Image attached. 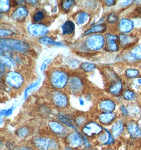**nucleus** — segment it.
Listing matches in <instances>:
<instances>
[{
    "label": "nucleus",
    "mask_w": 141,
    "mask_h": 150,
    "mask_svg": "<svg viewBox=\"0 0 141 150\" xmlns=\"http://www.w3.org/2000/svg\"><path fill=\"white\" fill-rule=\"evenodd\" d=\"M1 47L2 49H13L20 52H25L29 49V46L26 42L14 39H1Z\"/></svg>",
    "instance_id": "1"
},
{
    "label": "nucleus",
    "mask_w": 141,
    "mask_h": 150,
    "mask_svg": "<svg viewBox=\"0 0 141 150\" xmlns=\"http://www.w3.org/2000/svg\"><path fill=\"white\" fill-rule=\"evenodd\" d=\"M33 143L35 147L39 150H57L59 148L55 140L47 137H37Z\"/></svg>",
    "instance_id": "2"
},
{
    "label": "nucleus",
    "mask_w": 141,
    "mask_h": 150,
    "mask_svg": "<svg viewBox=\"0 0 141 150\" xmlns=\"http://www.w3.org/2000/svg\"><path fill=\"white\" fill-rule=\"evenodd\" d=\"M68 80V75L61 71H55L50 76V81L52 85L57 88H61L65 87Z\"/></svg>",
    "instance_id": "3"
},
{
    "label": "nucleus",
    "mask_w": 141,
    "mask_h": 150,
    "mask_svg": "<svg viewBox=\"0 0 141 150\" xmlns=\"http://www.w3.org/2000/svg\"><path fill=\"white\" fill-rule=\"evenodd\" d=\"M104 38L100 34H94L87 38L86 47L90 50H98L102 49L104 45Z\"/></svg>",
    "instance_id": "4"
},
{
    "label": "nucleus",
    "mask_w": 141,
    "mask_h": 150,
    "mask_svg": "<svg viewBox=\"0 0 141 150\" xmlns=\"http://www.w3.org/2000/svg\"><path fill=\"white\" fill-rule=\"evenodd\" d=\"M5 80L9 86L16 88H20L24 82L22 76L16 72L8 73L6 75Z\"/></svg>",
    "instance_id": "5"
},
{
    "label": "nucleus",
    "mask_w": 141,
    "mask_h": 150,
    "mask_svg": "<svg viewBox=\"0 0 141 150\" xmlns=\"http://www.w3.org/2000/svg\"><path fill=\"white\" fill-rule=\"evenodd\" d=\"M68 144L72 148H78L85 142V137L78 132L70 133L67 137Z\"/></svg>",
    "instance_id": "6"
},
{
    "label": "nucleus",
    "mask_w": 141,
    "mask_h": 150,
    "mask_svg": "<svg viewBox=\"0 0 141 150\" xmlns=\"http://www.w3.org/2000/svg\"><path fill=\"white\" fill-rule=\"evenodd\" d=\"M102 127L95 122H90L87 124L82 129L84 134L89 137H92L95 135L99 134L102 132Z\"/></svg>",
    "instance_id": "7"
},
{
    "label": "nucleus",
    "mask_w": 141,
    "mask_h": 150,
    "mask_svg": "<svg viewBox=\"0 0 141 150\" xmlns=\"http://www.w3.org/2000/svg\"><path fill=\"white\" fill-rule=\"evenodd\" d=\"M52 99L55 105L60 108H65L68 104V98L67 96L59 91H56L53 93Z\"/></svg>",
    "instance_id": "8"
},
{
    "label": "nucleus",
    "mask_w": 141,
    "mask_h": 150,
    "mask_svg": "<svg viewBox=\"0 0 141 150\" xmlns=\"http://www.w3.org/2000/svg\"><path fill=\"white\" fill-rule=\"evenodd\" d=\"M29 33L34 36H42L48 32L47 27L39 24H32L28 26Z\"/></svg>",
    "instance_id": "9"
},
{
    "label": "nucleus",
    "mask_w": 141,
    "mask_h": 150,
    "mask_svg": "<svg viewBox=\"0 0 141 150\" xmlns=\"http://www.w3.org/2000/svg\"><path fill=\"white\" fill-rule=\"evenodd\" d=\"M106 49L110 51H116L118 49L117 41L118 38L117 35H114L110 34L106 35Z\"/></svg>",
    "instance_id": "10"
},
{
    "label": "nucleus",
    "mask_w": 141,
    "mask_h": 150,
    "mask_svg": "<svg viewBox=\"0 0 141 150\" xmlns=\"http://www.w3.org/2000/svg\"><path fill=\"white\" fill-rule=\"evenodd\" d=\"M119 40L121 44L124 47L128 48L133 46L137 42V39L133 36H127L124 34H120Z\"/></svg>",
    "instance_id": "11"
},
{
    "label": "nucleus",
    "mask_w": 141,
    "mask_h": 150,
    "mask_svg": "<svg viewBox=\"0 0 141 150\" xmlns=\"http://www.w3.org/2000/svg\"><path fill=\"white\" fill-rule=\"evenodd\" d=\"M28 14V9L26 6H21L16 9L12 14L13 18L16 21H22L26 18Z\"/></svg>",
    "instance_id": "12"
},
{
    "label": "nucleus",
    "mask_w": 141,
    "mask_h": 150,
    "mask_svg": "<svg viewBox=\"0 0 141 150\" xmlns=\"http://www.w3.org/2000/svg\"><path fill=\"white\" fill-rule=\"evenodd\" d=\"M100 108L105 113H111L115 109V103L110 100H105L100 102Z\"/></svg>",
    "instance_id": "13"
},
{
    "label": "nucleus",
    "mask_w": 141,
    "mask_h": 150,
    "mask_svg": "<svg viewBox=\"0 0 141 150\" xmlns=\"http://www.w3.org/2000/svg\"><path fill=\"white\" fill-rule=\"evenodd\" d=\"M127 130L133 138H139L141 137V132L139 127L134 122H130L127 125Z\"/></svg>",
    "instance_id": "14"
},
{
    "label": "nucleus",
    "mask_w": 141,
    "mask_h": 150,
    "mask_svg": "<svg viewBox=\"0 0 141 150\" xmlns=\"http://www.w3.org/2000/svg\"><path fill=\"white\" fill-rule=\"evenodd\" d=\"M49 125L52 132H54L56 134H63V133H65L66 129L65 127L57 122L50 121L49 123Z\"/></svg>",
    "instance_id": "15"
},
{
    "label": "nucleus",
    "mask_w": 141,
    "mask_h": 150,
    "mask_svg": "<svg viewBox=\"0 0 141 150\" xmlns=\"http://www.w3.org/2000/svg\"><path fill=\"white\" fill-rule=\"evenodd\" d=\"M83 84L81 81L78 78H73L71 79L70 82V88L73 93H78L81 91Z\"/></svg>",
    "instance_id": "16"
},
{
    "label": "nucleus",
    "mask_w": 141,
    "mask_h": 150,
    "mask_svg": "<svg viewBox=\"0 0 141 150\" xmlns=\"http://www.w3.org/2000/svg\"><path fill=\"white\" fill-rule=\"evenodd\" d=\"M122 89V84L120 81H115L113 82L110 86V91L113 94L117 96L121 92Z\"/></svg>",
    "instance_id": "17"
},
{
    "label": "nucleus",
    "mask_w": 141,
    "mask_h": 150,
    "mask_svg": "<svg viewBox=\"0 0 141 150\" xmlns=\"http://www.w3.org/2000/svg\"><path fill=\"white\" fill-rule=\"evenodd\" d=\"M115 114L113 113H104L99 115V120L103 124H109L115 119Z\"/></svg>",
    "instance_id": "18"
},
{
    "label": "nucleus",
    "mask_w": 141,
    "mask_h": 150,
    "mask_svg": "<svg viewBox=\"0 0 141 150\" xmlns=\"http://www.w3.org/2000/svg\"><path fill=\"white\" fill-rule=\"evenodd\" d=\"M75 24L72 21H67L63 24L62 26L63 34H70L75 31Z\"/></svg>",
    "instance_id": "19"
},
{
    "label": "nucleus",
    "mask_w": 141,
    "mask_h": 150,
    "mask_svg": "<svg viewBox=\"0 0 141 150\" xmlns=\"http://www.w3.org/2000/svg\"><path fill=\"white\" fill-rule=\"evenodd\" d=\"M106 28L107 26L105 24H100L96 25L86 31L85 33V35H88L90 34L98 33V32H103L106 30Z\"/></svg>",
    "instance_id": "20"
},
{
    "label": "nucleus",
    "mask_w": 141,
    "mask_h": 150,
    "mask_svg": "<svg viewBox=\"0 0 141 150\" xmlns=\"http://www.w3.org/2000/svg\"><path fill=\"white\" fill-rule=\"evenodd\" d=\"M133 28V23L130 20L123 19L120 21V29L123 32H128Z\"/></svg>",
    "instance_id": "21"
},
{
    "label": "nucleus",
    "mask_w": 141,
    "mask_h": 150,
    "mask_svg": "<svg viewBox=\"0 0 141 150\" xmlns=\"http://www.w3.org/2000/svg\"><path fill=\"white\" fill-rule=\"evenodd\" d=\"M123 129V124L120 122H117L113 125L112 134L114 137H118L122 132Z\"/></svg>",
    "instance_id": "22"
},
{
    "label": "nucleus",
    "mask_w": 141,
    "mask_h": 150,
    "mask_svg": "<svg viewBox=\"0 0 141 150\" xmlns=\"http://www.w3.org/2000/svg\"><path fill=\"white\" fill-rule=\"evenodd\" d=\"M40 43L44 45H62V44L55 41L52 39L50 38L49 36H43L39 40Z\"/></svg>",
    "instance_id": "23"
},
{
    "label": "nucleus",
    "mask_w": 141,
    "mask_h": 150,
    "mask_svg": "<svg viewBox=\"0 0 141 150\" xmlns=\"http://www.w3.org/2000/svg\"><path fill=\"white\" fill-rule=\"evenodd\" d=\"M58 119L61 122H62L63 123L70 127L71 128H73V129L76 128V127L73 124V122L71 121V120L70 119H69L68 117H66L64 115H60V116H59Z\"/></svg>",
    "instance_id": "24"
},
{
    "label": "nucleus",
    "mask_w": 141,
    "mask_h": 150,
    "mask_svg": "<svg viewBox=\"0 0 141 150\" xmlns=\"http://www.w3.org/2000/svg\"><path fill=\"white\" fill-rule=\"evenodd\" d=\"M81 69L86 72H92L95 69V65L92 63L85 62L81 65Z\"/></svg>",
    "instance_id": "25"
},
{
    "label": "nucleus",
    "mask_w": 141,
    "mask_h": 150,
    "mask_svg": "<svg viewBox=\"0 0 141 150\" xmlns=\"http://www.w3.org/2000/svg\"><path fill=\"white\" fill-rule=\"evenodd\" d=\"M10 1H0V10L1 12H7L10 8Z\"/></svg>",
    "instance_id": "26"
},
{
    "label": "nucleus",
    "mask_w": 141,
    "mask_h": 150,
    "mask_svg": "<svg viewBox=\"0 0 141 150\" xmlns=\"http://www.w3.org/2000/svg\"><path fill=\"white\" fill-rule=\"evenodd\" d=\"M89 18V14L86 12H81L78 16V22L80 24H83Z\"/></svg>",
    "instance_id": "27"
},
{
    "label": "nucleus",
    "mask_w": 141,
    "mask_h": 150,
    "mask_svg": "<svg viewBox=\"0 0 141 150\" xmlns=\"http://www.w3.org/2000/svg\"><path fill=\"white\" fill-rule=\"evenodd\" d=\"M29 129H27L26 127H23L21 129H18V131L16 132V134L18 135L19 137L24 138V137H26V136L29 134Z\"/></svg>",
    "instance_id": "28"
},
{
    "label": "nucleus",
    "mask_w": 141,
    "mask_h": 150,
    "mask_svg": "<svg viewBox=\"0 0 141 150\" xmlns=\"http://www.w3.org/2000/svg\"><path fill=\"white\" fill-rule=\"evenodd\" d=\"M73 1L71 0H65L63 1L61 4V7L63 8V10L66 11L69 10L73 4Z\"/></svg>",
    "instance_id": "29"
},
{
    "label": "nucleus",
    "mask_w": 141,
    "mask_h": 150,
    "mask_svg": "<svg viewBox=\"0 0 141 150\" xmlns=\"http://www.w3.org/2000/svg\"><path fill=\"white\" fill-rule=\"evenodd\" d=\"M40 81V79H39L38 80L36 81L35 82L31 84L30 86H29L26 89L25 92H24V99L26 100L27 98V96L28 95V93H29V91L31 90L32 88H34L35 87H36L39 83Z\"/></svg>",
    "instance_id": "30"
},
{
    "label": "nucleus",
    "mask_w": 141,
    "mask_h": 150,
    "mask_svg": "<svg viewBox=\"0 0 141 150\" xmlns=\"http://www.w3.org/2000/svg\"><path fill=\"white\" fill-rule=\"evenodd\" d=\"M118 20V16L116 13L112 12L108 14L107 17V21L110 23H114Z\"/></svg>",
    "instance_id": "31"
},
{
    "label": "nucleus",
    "mask_w": 141,
    "mask_h": 150,
    "mask_svg": "<svg viewBox=\"0 0 141 150\" xmlns=\"http://www.w3.org/2000/svg\"><path fill=\"white\" fill-rule=\"evenodd\" d=\"M2 62L3 63L4 65H6L9 67H11L14 65V61H13V59H11L10 57H2Z\"/></svg>",
    "instance_id": "32"
},
{
    "label": "nucleus",
    "mask_w": 141,
    "mask_h": 150,
    "mask_svg": "<svg viewBox=\"0 0 141 150\" xmlns=\"http://www.w3.org/2000/svg\"><path fill=\"white\" fill-rule=\"evenodd\" d=\"M131 54L137 59H141V46H139L132 51Z\"/></svg>",
    "instance_id": "33"
},
{
    "label": "nucleus",
    "mask_w": 141,
    "mask_h": 150,
    "mask_svg": "<svg viewBox=\"0 0 141 150\" xmlns=\"http://www.w3.org/2000/svg\"><path fill=\"white\" fill-rule=\"evenodd\" d=\"M44 18V14L42 11H38L37 13L34 14L33 19L35 22H39Z\"/></svg>",
    "instance_id": "34"
},
{
    "label": "nucleus",
    "mask_w": 141,
    "mask_h": 150,
    "mask_svg": "<svg viewBox=\"0 0 141 150\" xmlns=\"http://www.w3.org/2000/svg\"><path fill=\"white\" fill-rule=\"evenodd\" d=\"M124 97L127 100H132L135 98V95L130 91H127L124 93Z\"/></svg>",
    "instance_id": "35"
},
{
    "label": "nucleus",
    "mask_w": 141,
    "mask_h": 150,
    "mask_svg": "<svg viewBox=\"0 0 141 150\" xmlns=\"http://www.w3.org/2000/svg\"><path fill=\"white\" fill-rule=\"evenodd\" d=\"M126 75L130 78H133L139 75V72L136 70H127L126 71Z\"/></svg>",
    "instance_id": "36"
},
{
    "label": "nucleus",
    "mask_w": 141,
    "mask_h": 150,
    "mask_svg": "<svg viewBox=\"0 0 141 150\" xmlns=\"http://www.w3.org/2000/svg\"><path fill=\"white\" fill-rule=\"evenodd\" d=\"M50 62H51V60H47L43 62L42 65H41V67H40L41 70V71H43V70H46V67H47V64H49Z\"/></svg>",
    "instance_id": "37"
},
{
    "label": "nucleus",
    "mask_w": 141,
    "mask_h": 150,
    "mask_svg": "<svg viewBox=\"0 0 141 150\" xmlns=\"http://www.w3.org/2000/svg\"><path fill=\"white\" fill-rule=\"evenodd\" d=\"M11 33V32L9 31H6V30H1V31H0V35H1V36H7V35H10Z\"/></svg>",
    "instance_id": "38"
},
{
    "label": "nucleus",
    "mask_w": 141,
    "mask_h": 150,
    "mask_svg": "<svg viewBox=\"0 0 141 150\" xmlns=\"http://www.w3.org/2000/svg\"><path fill=\"white\" fill-rule=\"evenodd\" d=\"M85 122V119L82 117H79L76 120V123L78 125H81Z\"/></svg>",
    "instance_id": "39"
},
{
    "label": "nucleus",
    "mask_w": 141,
    "mask_h": 150,
    "mask_svg": "<svg viewBox=\"0 0 141 150\" xmlns=\"http://www.w3.org/2000/svg\"><path fill=\"white\" fill-rule=\"evenodd\" d=\"M121 111L122 112V113H123V114L124 115H126L127 113H128V112H127V110L125 108V106H121Z\"/></svg>",
    "instance_id": "40"
},
{
    "label": "nucleus",
    "mask_w": 141,
    "mask_h": 150,
    "mask_svg": "<svg viewBox=\"0 0 141 150\" xmlns=\"http://www.w3.org/2000/svg\"><path fill=\"white\" fill-rule=\"evenodd\" d=\"M15 150H33L31 148H29L28 146H21L20 148L16 149Z\"/></svg>",
    "instance_id": "41"
},
{
    "label": "nucleus",
    "mask_w": 141,
    "mask_h": 150,
    "mask_svg": "<svg viewBox=\"0 0 141 150\" xmlns=\"http://www.w3.org/2000/svg\"><path fill=\"white\" fill-rule=\"evenodd\" d=\"M116 3L115 1H106V4L108 6L114 5Z\"/></svg>",
    "instance_id": "42"
},
{
    "label": "nucleus",
    "mask_w": 141,
    "mask_h": 150,
    "mask_svg": "<svg viewBox=\"0 0 141 150\" xmlns=\"http://www.w3.org/2000/svg\"><path fill=\"white\" fill-rule=\"evenodd\" d=\"M12 112H13V109H12V108L9 109L8 110H6V112H5V116L8 117V116L10 115L11 114H12Z\"/></svg>",
    "instance_id": "43"
},
{
    "label": "nucleus",
    "mask_w": 141,
    "mask_h": 150,
    "mask_svg": "<svg viewBox=\"0 0 141 150\" xmlns=\"http://www.w3.org/2000/svg\"><path fill=\"white\" fill-rule=\"evenodd\" d=\"M1 72L2 74V73L4 72V64H3L2 62H1Z\"/></svg>",
    "instance_id": "44"
},
{
    "label": "nucleus",
    "mask_w": 141,
    "mask_h": 150,
    "mask_svg": "<svg viewBox=\"0 0 141 150\" xmlns=\"http://www.w3.org/2000/svg\"><path fill=\"white\" fill-rule=\"evenodd\" d=\"M79 101V103H80L81 105H84L85 102H84V100L82 98H80Z\"/></svg>",
    "instance_id": "45"
},
{
    "label": "nucleus",
    "mask_w": 141,
    "mask_h": 150,
    "mask_svg": "<svg viewBox=\"0 0 141 150\" xmlns=\"http://www.w3.org/2000/svg\"><path fill=\"white\" fill-rule=\"evenodd\" d=\"M65 150H72V149H70V148H66Z\"/></svg>",
    "instance_id": "46"
},
{
    "label": "nucleus",
    "mask_w": 141,
    "mask_h": 150,
    "mask_svg": "<svg viewBox=\"0 0 141 150\" xmlns=\"http://www.w3.org/2000/svg\"><path fill=\"white\" fill-rule=\"evenodd\" d=\"M138 82H139V83L141 84V79H139V80H138Z\"/></svg>",
    "instance_id": "47"
}]
</instances>
